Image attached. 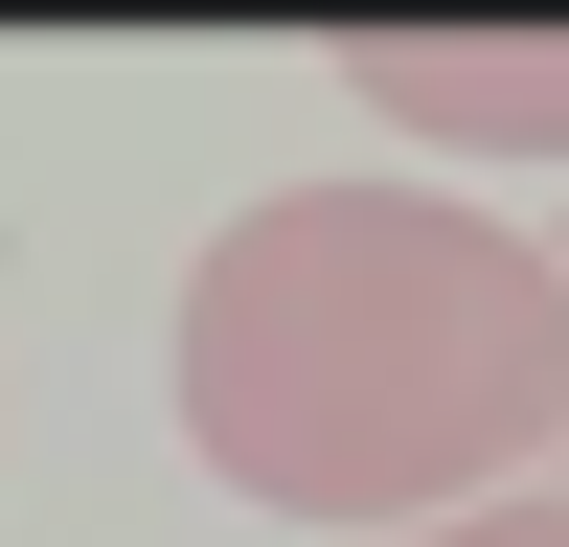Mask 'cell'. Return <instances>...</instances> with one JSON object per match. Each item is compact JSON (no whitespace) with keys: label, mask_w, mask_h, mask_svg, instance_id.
<instances>
[{"label":"cell","mask_w":569,"mask_h":547,"mask_svg":"<svg viewBox=\"0 0 569 547\" xmlns=\"http://www.w3.org/2000/svg\"><path fill=\"white\" fill-rule=\"evenodd\" d=\"M182 434L342 547L525 501L569 456V251L410 182H273L182 274Z\"/></svg>","instance_id":"6da1fadb"},{"label":"cell","mask_w":569,"mask_h":547,"mask_svg":"<svg viewBox=\"0 0 569 547\" xmlns=\"http://www.w3.org/2000/svg\"><path fill=\"white\" fill-rule=\"evenodd\" d=\"M319 69L388 137H456V160H569V23H342Z\"/></svg>","instance_id":"7a4b0ae2"},{"label":"cell","mask_w":569,"mask_h":547,"mask_svg":"<svg viewBox=\"0 0 569 547\" xmlns=\"http://www.w3.org/2000/svg\"><path fill=\"white\" fill-rule=\"evenodd\" d=\"M388 547H569V479H525V501H456V525H388Z\"/></svg>","instance_id":"3957f363"}]
</instances>
